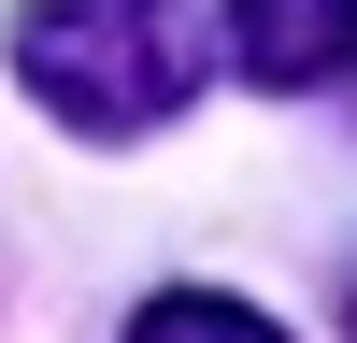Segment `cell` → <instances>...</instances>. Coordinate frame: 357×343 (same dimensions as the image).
Here are the masks:
<instances>
[{"label": "cell", "instance_id": "cell-1", "mask_svg": "<svg viewBox=\"0 0 357 343\" xmlns=\"http://www.w3.org/2000/svg\"><path fill=\"white\" fill-rule=\"evenodd\" d=\"M15 86L86 143H143L200 100V29L186 0H15Z\"/></svg>", "mask_w": 357, "mask_h": 343}, {"label": "cell", "instance_id": "cell-2", "mask_svg": "<svg viewBox=\"0 0 357 343\" xmlns=\"http://www.w3.org/2000/svg\"><path fill=\"white\" fill-rule=\"evenodd\" d=\"M215 43L243 86L272 100H314V86L357 72V0H215Z\"/></svg>", "mask_w": 357, "mask_h": 343}, {"label": "cell", "instance_id": "cell-3", "mask_svg": "<svg viewBox=\"0 0 357 343\" xmlns=\"http://www.w3.org/2000/svg\"><path fill=\"white\" fill-rule=\"evenodd\" d=\"M129 343H286L257 300H229V286H158V300L129 314Z\"/></svg>", "mask_w": 357, "mask_h": 343}, {"label": "cell", "instance_id": "cell-4", "mask_svg": "<svg viewBox=\"0 0 357 343\" xmlns=\"http://www.w3.org/2000/svg\"><path fill=\"white\" fill-rule=\"evenodd\" d=\"M343 329H357V300H343Z\"/></svg>", "mask_w": 357, "mask_h": 343}]
</instances>
